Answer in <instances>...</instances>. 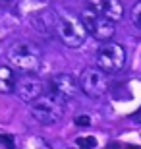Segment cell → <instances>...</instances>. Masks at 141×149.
I'll use <instances>...</instances> for the list:
<instances>
[{
  "instance_id": "1",
  "label": "cell",
  "mask_w": 141,
  "mask_h": 149,
  "mask_svg": "<svg viewBox=\"0 0 141 149\" xmlns=\"http://www.w3.org/2000/svg\"><path fill=\"white\" fill-rule=\"evenodd\" d=\"M6 58H8V62L14 70H19L23 74H35L43 66L41 49L35 43H29V41H16L8 49Z\"/></svg>"
},
{
  "instance_id": "2",
  "label": "cell",
  "mask_w": 141,
  "mask_h": 149,
  "mask_svg": "<svg viewBox=\"0 0 141 149\" xmlns=\"http://www.w3.org/2000/svg\"><path fill=\"white\" fill-rule=\"evenodd\" d=\"M31 114L39 124H56L58 120H62V116L66 112V99H62L60 95L47 91L39 99H35L31 103Z\"/></svg>"
},
{
  "instance_id": "3",
  "label": "cell",
  "mask_w": 141,
  "mask_h": 149,
  "mask_svg": "<svg viewBox=\"0 0 141 149\" xmlns=\"http://www.w3.org/2000/svg\"><path fill=\"white\" fill-rule=\"evenodd\" d=\"M56 37H58V41L64 45V47H68V49H79L87 41L89 31H87L81 16L66 14V16H60V19H58Z\"/></svg>"
},
{
  "instance_id": "4",
  "label": "cell",
  "mask_w": 141,
  "mask_h": 149,
  "mask_svg": "<svg viewBox=\"0 0 141 149\" xmlns=\"http://www.w3.org/2000/svg\"><path fill=\"white\" fill-rule=\"evenodd\" d=\"M97 66L106 74H116L126 66V49L120 43L106 41L97 50Z\"/></svg>"
},
{
  "instance_id": "5",
  "label": "cell",
  "mask_w": 141,
  "mask_h": 149,
  "mask_svg": "<svg viewBox=\"0 0 141 149\" xmlns=\"http://www.w3.org/2000/svg\"><path fill=\"white\" fill-rule=\"evenodd\" d=\"M79 87L91 99H101L108 93V77L99 66L85 68L79 76Z\"/></svg>"
},
{
  "instance_id": "6",
  "label": "cell",
  "mask_w": 141,
  "mask_h": 149,
  "mask_svg": "<svg viewBox=\"0 0 141 149\" xmlns=\"http://www.w3.org/2000/svg\"><path fill=\"white\" fill-rule=\"evenodd\" d=\"M81 19H83V23H85V27H87V31H89V35H93L97 41L106 43V41H110V39L114 37V33H116V25H114L112 19L101 16V14L89 10V8H87V10H83Z\"/></svg>"
},
{
  "instance_id": "7",
  "label": "cell",
  "mask_w": 141,
  "mask_h": 149,
  "mask_svg": "<svg viewBox=\"0 0 141 149\" xmlns=\"http://www.w3.org/2000/svg\"><path fill=\"white\" fill-rule=\"evenodd\" d=\"M14 93L23 101V103H29L31 105L35 99H39L43 91V81L39 79L35 74H23V76L17 77L16 81V91Z\"/></svg>"
},
{
  "instance_id": "8",
  "label": "cell",
  "mask_w": 141,
  "mask_h": 149,
  "mask_svg": "<svg viewBox=\"0 0 141 149\" xmlns=\"http://www.w3.org/2000/svg\"><path fill=\"white\" fill-rule=\"evenodd\" d=\"M49 87H50L52 93L60 95V97L66 99V101L77 97V93L81 91L79 79H76L72 74H56V76H52L50 81H49Z\"/></svg>"
},
{
  "instance_id": "9",
  "label": "cell",
  "mask_w": 141,
  "mask_h": 149,
  "mask_svg": "<svg viewBox=\"0 0 141 149\" xmlns=\"http://www.w3.org/2000/svg\"><path fill=\"white\" fill-rule=\"evenodd\" d=\"M85 4L89 10L108 17L114 23L124 17V4L120 0H85Z\"/></svg>"
},
{
  "instance_id": "10",
  "label": "cell",
  "mask_w": 141,
  "mask_h": 149,
  "mask_svg": "<svg viewBox=\"0 0 141 149\" xmlns=\"http://www.w3.org/2000/svg\"><path fill=\"white\" fill-rule=\"evenodd\" d=\"M58 19H60V16H56L52 10H41L35 16H31V25L39 35L50 37V35H56Z\"/></svg>"
},
{
  "instance_id": "11",
  "label": "cell",
  "mask_w": 141,
  "mask_h": 149,
  "mask_svg": "<svg viewBox=\"0 0 141 149\" xmlns=\"http://www.w3.org/2000/svg\"><path fill=\"white\" fill-rule=\"evenodd\" d=\"M16 72L12 66H0V93H12L16 91Z\"/></svg>"
},
{
  "instance_id": "12",
  "label": "cell",
  "mask_w": 141,
  "mask_h": 149,
  "mask_svg": "<svg viewBox=\"0 0 141 149\" xmlns=\"http://www.w3.org/2000/svg\"><path fill=\"white\" fill-rule=\"evenodd\" d=\"M130 22L135 29L141 31V0H137L135 4L130 8Z\"/></svg>"
},
{
  "instance_id": "13",
  "label": "cell",
  "mask_w": 141,
  "mask_h": 149,
  "mask_svg": "<svg viewBox=\"0 0 141 149\" xmlns=\"http://www.w3.org/2000/svg\"><path fill=\"white\" fill-rule=\"evenodd\" d=\"M76 145L77 149H95L97 147V138H93V136H77Z\"/></svg>"
},
{
  "instance_id": "14",
  "label": "cell",
  "mask_w": 141,
  "mask_h": 149,
  "mask_svg": "<svg viewBox=\"0 0 141 149\" xmlns=\"http://www.w3.org/2000/svg\"><path fill=\"white\" fill-rule=\"evenodd\" d=\"M0 143L6 149H16V141H14V138L10 134H0Z\"/></svg>"
},
{
  "instance_id": "15",
  "label": "cell",
  "mask_w": 141,
  "mask_h": 149,
  "mask_svg": "<svg viewBox=\"0 0 141 149\" xmlns=\"http://www.w3.org/2000/svg\"><path fill=\"white\" fill-rule=\"evenodd\" d=\"M74 122H76L77 126H89L91 124V118L87 114H81V116H77V118H74Z\"/></svg>"
},
{
  "instance_id": "16",
  "label": "cell",
  "mask_w": 141,
  "mask_h": 149,
  "mask_svg": "<svg viewBox=\"0 0 141 149\" xmlns=\"http://www.w3.org/2000/svg\"><path fill=\"white\" fill-rule=\"evenodd\" d=\"M128 149H139V147H133V145H130V147H128Z\"/></svg>"
}]
</instances>
